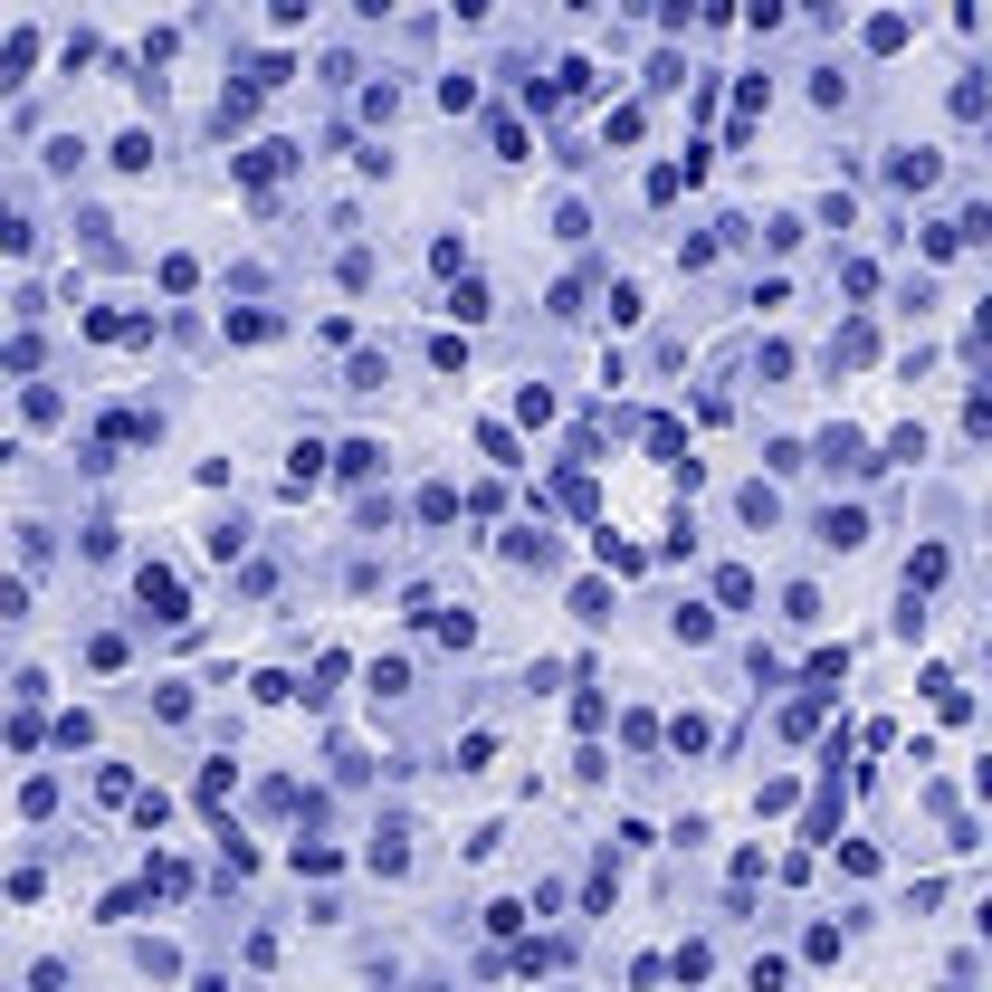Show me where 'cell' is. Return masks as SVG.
I'll return each instance as SVG.
<instances>
[{
	"mask_svg": "<svg viewBox=\"0 0 992 992\" xmlns=\"http://www.w3.org/2000/svg\"><path fill=\"white\" fill-rule=\"evenodd\" d=\"M859 535H869V525H859V506H830V516H821V544H840V554H850Z\"/></svg>",
	"mask_w": 992,
	"mask_h": 992,
	"instance_id": "1",
	"label": "cell"
}]
</instances>
